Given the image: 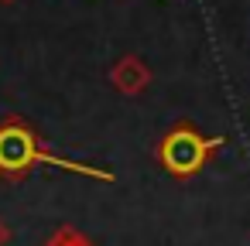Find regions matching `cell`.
Segmentation results:
<instances>
[{"label": "cell", "mask_w": 250, "mask_h": 246, "mask_svg": "<svg viewBox=\"0 0 250 246\" xmlns=\"http://www.w3.org/2000/svg\"><path fill=\"white\" fill-rule=\"evenodd\" d=\"M216 144H219V140H202V137L192 133V130H175V133L165 140L161 157H165V164H168L171 171L188 174V171H195V168L206 161V154H209Z\"/></svg>", "instance_id": "obj_1"}, {"label": "cell", "mask_w": 250, "mask_h": 246, "mask_svg": "<svg viewBox=\"0 0 250 246\" xmlns=\"http://www.w3.org/2000/svg\"><path fill=\"white\" fill-rule=\"evenodd\" d=\"M52 164V157H45L35 144V137L24 127H11L0 130V168H24V164Z\"/></svg>", "instance_id": "obj_2"}]
</instances>
